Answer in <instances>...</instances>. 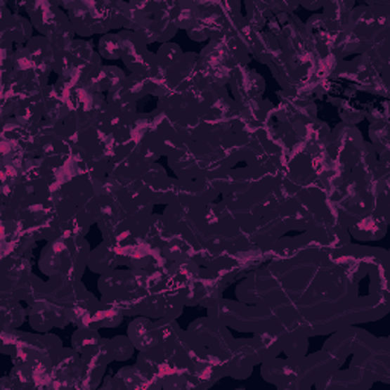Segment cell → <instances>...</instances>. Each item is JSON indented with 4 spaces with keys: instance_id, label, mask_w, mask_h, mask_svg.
<instances>
[{
    "instance_id": "6da1fadb",
    "label": "cell",
    "mask_w": 390,
    "mask_h": 390,
    "mask_svg": "<svg viewBox=\"0 0 390 390\" xmlns=\"http://www.w3.org/2000/svg\"><path fill=\"white\" fill-rule=\"evenodd\" d=\"M229 83L232 84V93L237 98V103H246L250 99L261 98L264 92V79L258 75V72L249 70L246 67H238L232 72Z\"/></svg>"
},
{
    "instance_id": "7a4b0ae2",
    "label": "cell",
    "mask_w": 390,
    "mask_h": 390,
    "mask_svg": "<svg viewBox=\"0 0 390 390\" xmlns=\"http://www.w3.org/2000/svg\"><path fill=\"white\" fill-rule=\"evenodd\" d=\"M2 41L25 43L31 40L32 23L17 13H10L2 4Z\"/></svg>"
},
{
    "instance_id": "3957f363",
    "label": "cell",
    "mask_w": 390,
    "mask_h": 390,
    "mask_svg": "<svg viewBox=\"0 0 390 390\" xmlns=\"http://www.w3.org/2000/svg\"><path fill=\"white\" fill-rule=\"evenodd\" d=\"M129 337L134 343L136 349L141 352L151 351L160 343L156 331V325H154L152 320H150V317H145V316L138 317V319H134L130 323Z\"/></svg>"
},
{
    "instance_id": "277c9868",
    "label": "cell",
    "mask_w": 390,
    "mask_h": 390,
    "mask_svg": "<svg viewBox=\"0 0 390 390\" xmlns=\"http://www.w3.org/2000/svg\"><path fill=\"white\" fill-rule=\"evenodd\" d=\"M119 266L115 252L112 249V244L108 241H104L101 246H98L95 250L90 252L87 267L93 271V273H101L105 275L108 271L115 270Z\"/></svg>"
},
{
    "instance_id": "5b68a950",
    "label": "cell",
    "mask_w": 390,
    "mask_h": 390,
    "mask_svg": "<svg viewBox=\"0 0 390 390\" xmlns=\"http://www.w3.org/2000/svg\"><path fill=\"white\" fill-rule=\"evenodd\" d=\"M119 37L122 44V60L125 66L131 65V63H134L147 52V41H145L142 35L136 31H124L119 34Z\"/></svg>"
},
{
    "instance_id": "8992f818",
    "label": "cell",
    "mask_w": 390,
    "mask_h": 390,
    "mask_svg": "<svg viewBox=\"0 0 390 390\" xmlns=\"http://www.w3.org/2000/svg\"><path fill=\"white\" fill-rule=\"evenodd\" d=\"M2 330H17L25 322L28 311L17 299H2Z\"/></svg>"
},
{
    "instance_id": "52a82bcc",
    "label": "cell",
    "mask_w": 390,
    "mask_h": 390,
    "mask_svg": "<svg viewBox=\"0 0 390 390\" xmlns=\"http://www.w3.org/2000/svg\"><path fill=\"white\" fill-rule=\"evenodd\" d=\"M101 335H99L98 330H86V328H78L74 335H72V348L78 351L81 356L92 352L96 344L101 342Z\"/></svg>"
},
{
    "instance_id": "ba28073f",
    "label": "cell",
    "mask_w": 390,
    "mask_h": 390,
    "mask_svg": "<svg viewBox=\"0 0 390 390\" xmlns=\"http://www.w3.org/2000/svg\"><path fill=\"white\" fill-rule=\"evenodd\" d=\"M99 56L107 60L122 58V44L119 34H105L99 40Z\"/></svg>"
},
{
    "instance_id": "9c48e42d",
    "label": "cell",
    "mask_w": 390,
    "mask_h": 390,
    "mask_svg": "<svg viewBox=\"0 0 390 390\" xmlns=\"http://www.w3.org/2000/svg\"><path fill=\"white\" fill-rule=\"evenodd\" d=\"M183 56H185L183 51L180 49L178 44H174V43L162 44L160 49L156 53L159 65L165 69H171V67L177 66L181 61V58H183Z\"/></svg>"
},
{
    "instance_id": "30bf717a",
    "label": "cell",
    "mask_w": 390,
    "mask_h": 390,
    "mask_svg": "<svg viewBox=\"0 0 390 390\" xmlns=\"http://www.w3.org/2000/svg\"><path fill=\"white\" fill-rule=\"evenodd\" d=\"M110 346L113 352V360L116 361H125L130 360L134 353V343L129 335H117L110 340Z\"/></svg>"
},
{
    "instance_id": "8fae6325",
    "label": "cell",
    "mask_w": 390,
    "mask_h": 390,
    "mask_svg": "<svg viewBox=\"0 0 390 390\" xmlns=\"http://www.w3.org/2000/svg\"><path fill=\"white\" fill-rule=\"evenodd\" d=\"M125 89V92L131 96V99H141L143 96L150 95L148 93V81L147 78L139 77V75H129L125 78V83L122 86Z\"/></svg>"
},
{
    "instance_id": "7c38bea8",
    "label": "cell",
    "mask_w": 390,
    "mask_h": 390,
    "mask_svg": "<svg viewBox=\"0 0 390 390\" xmlns=\"http://www.w3.org/2000/svg\"><path fill=\"white\" fill-rule=\"evenodd\" d=\"M325 4L323 2H316V4H302V6L305 10H311V11H317L319 8H322Z\"/></svg>"
}]
</instances>
